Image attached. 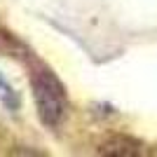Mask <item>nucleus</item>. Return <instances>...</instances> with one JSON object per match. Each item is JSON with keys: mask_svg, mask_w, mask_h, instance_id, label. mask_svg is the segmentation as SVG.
Masks as SVG:
<instances>
[{"mask_svg": "<svg viewBox=\"0 0 157 157\" xmlns=\"http://www.w3.org/2000/svg\"><path fill=\"white\" fill-rule=\"evenodd\" d=\"M0 101H2L5 105H10V108H17V96H14V89L7 85L2 78H0Z\"/></svg>", "mask_w": 157, "mask_h": 157, "instance_id": "obj_2", "label": "nucleus"}, {"mask_svg": "<svg viewBox=\"0 0 157 157\" xmlns=\"http://www.w3.org/2000/svg\"><path fill=\"white\" fill-rule=\"evenodd\" d=\"M33 92H35V105H38L40 120L49 127L61 124L68 110V103H66L63 87L56 82V78L49 73H38L33 78Z\"/></svg>", "mask_w": 157, "mask_h": 157, "instance_id": "obj_1", "label": "nucleus"}]
</instances>
